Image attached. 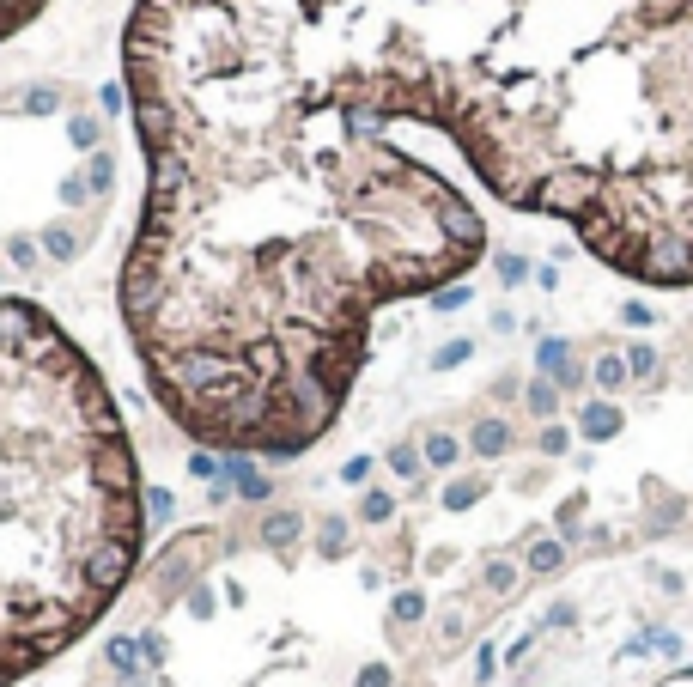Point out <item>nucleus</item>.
<instances>
[{
	"instance_id": "9",
	"label": "nucleus",
	"mask_w": 693,
	"mask_h": 687,
	"mask_svg": "<svg viewBox=\"0 0 693 687\" xmlns=\"http://www.w3.org/2000/svg\"><path fill=\"white\" fill-rule=\"evenodd\" d=\"M481 493H487V481H481V475H462V481H450V487H444V511H469Z\"/></svg>"
},
{
	"instance_id": "17",
	"label": "nucleus",
	"mask_w": 693,
	"mask_h": 687,
	"mask_svg": "<svg viewBox=\"0 0 693 687\" xmlns=\"http://www.w3.org/2000/svg\"><path fill=\"white\" fill-rule=\"evenodd\" d=\"M627 377H633V371H627L621 359H614V353H608V359H596V384H602V390H621Z\"/></svg>"
},
{
	"instance_id": "4",
	"label": "nucleus",
	"mask_w": 693,
	"mask_h": 687,
	"mask_svg": "<svg viewBox=\"0 0 693 687\" xmlns=\"http://www.w3.org/2000/svg\"><path fill=\"white\" fill-rule=\"evenodd\" d=\"M469 450H475V456H505V450H511V426H505L499 414L475 420V432H469Z\"/></svg>"
},
{
	"instance_id": "10",
	"label": "nucleus",
	"mask_w": 693,
	"mask_h": 687,
	"mask_svg": "<svg viewBox=\"0 0 693 687\" xmlns=\"http://www.w3.org/2000/svg\"><path fill=\"white\" fill-rule=\"evenodd\" d=\"M298 523H304L298 511H280V517H268V523H262V542H268V548H292Z\"/></svg>"
},
{
	"instance_id": "15",
	"label": "nucleus",
	"mask_w": 693,
	"mask_h": 687,
	"mask_svg": "<svg viewBox=\"0 0 693 687\" xmlns=\"http://www.w3.org/2000/svg\"><path fill=\"white\" fill-rule=\"evenodd\" d=\"M560 560H566V548H560V542H535L523 566H529V572H560Z\"/></svg>"
},
{
	"instance_id": "7",
	"label": "nucleus",
	"mask_w": 693,
	"mask_h": 687,
	"mask_svg": "<svg viewBox=\"0 0 693 687\" xmlns=\"http://www.w3.org/2000/svg\"><path fill=\"white\" fill-rule=\"evenodd\" d=\"M43 7H49V0H0V43H7L13 31H25Z\"/></svg>"
},
{
	"instance_id": "13",
	"label": "nucleus",
	"mask_w": 693,
	"mask_h": 687,
	"mask_svg": "<svg viewBox=\"0 0 693 687\" xmlns=\"http://www.w3.org/2000/svg\"><path fill=\"white\" fill-rule=\"evenodd\" d=\"M523 402H529V414H542V420H548V414L560 408V390L548 384V377H535V384L523 390Z\"/></svg>"
},
{
	"instance_id": "24",
	"label": "nucleus",
	"mask_w": 693,
	"mask_h": 687,
	"mask_svg": "<svg viewBox=\"0 0 693 687\" xmlns=\"http://www.w3.org/2000/svg\"><path fill=\"white\" fill-rule=\"evenodd\" d=\"M110 663L128 675V669H134V645H128V639H116V645H110ZM134 675H140V669H134Z\"/></svg>"
},
{
	"instance_id": "20",
	"label": "nucleus",
	"mask_w": 693,
	"mask_h": 687,
	"mask_svg": "<svg viewBox=\"0 0 693 687\" xmlns=\"http://www.w3.org/2000/svg\"><path fill=\"white\" fill-rule=\"evenodd\" d=\"M462 359H469V341H450V347L432 353V371H450V365H462Z\"/></svg>"
},
{
	"instance_id": "21",
	"label": "nucleus",
	"mask_w": 693,
	"mask_h": 687,
	"mask_svg": "<svg viewBox=\"0 0 693 687\" xmlns=\"http://www.w3.org/2000/svg\"><path fill=\"white\" fill-rule=\"evenodd\" d=\"M627 371H633V377H651V371H657V353H651V347H633V353H627Z\"/></svg>"
},
{
	"instance_id": "6",
	"label": "nucleus",
	"mask_w": 693,
	"mask_h": 687,
	"mask_svg": "<svg viewBox=\"0 0 693 687\" xmlns=\"http://www.w3.org/2000/svg\"><path fill=\"white\" fill-rule=\"evenodd\" d=\"M578 432H584V438H614V432H621V408L590 402V408L578 414Z\"/></svg>"
},
{
	"instance_id": "22",
	"label": "nucleus",
	"mask_w": 693,
	"mask_h": 687,
	"mask_svg": "<svg viewBox=\"0 0 693 687\" xmlns=\"http://www.w3.org/2000/svg\"><path fill=\"white\" fill-rule=\"evenodd\" d=\"M511 584H517V566L493 560V566H487V590H511Z\"/></svg>"
},
{
	"instance_id": "16",
	"label": "nucleus",
	"mask_w": 693,
	"mask_h": 687,
	"mask_svg": "<svg viewBox=\"0 0 693 687\" xmlns=\"http://www.w3.org/2000/svg\"><path fill=\"white\" fill-rule=\"evenodd\" d=\"M359 517H365V523H390V517H396V499H390V493H365V499H359Z\"/></svg>"
},
{
	"instance_id": "28",
	"label": "nucleus",
	"mask_w": 693,
	"mask_h": 687,
	"mask_svg": "<svg viewBox=\"0 0 693 687\" xmlns=\"http://www.w3.org/2000/svg\"><path fill=\"white\" fill-rule=\"evenodd\" d=\"M462 298H469V292H462V286H444V292H438L432 304H438V311H456V304H462Z\"/></svg>"
},
{
	"instance_id": "23",
	"label": "nucleus",
	"mask_w": 693,
	"mask_h": 687,
	"mask_svg": "<svg viewBox=\"0 0 693 687\" xmlns=\"http://www.w3.org/2000/svg\"><path fill=\"white\" fill-rule=\"evenodd\" d=\"M523 274H529V262H523V256H499V280H505V286H517Z\"/></svg>"
},
{
	"instance_id": "8",
	"label": "nucleus",
	"mask_w": 693,
	"mask_h": 687,
	"mask_svg": "<svg viewBox=\"0 0 693 687\" xmlns=\"http://www.w3.org/2000/svg\"><path fill=\"white\" fill-rule=\"evenodd\" d=\"M43 256H55V262H73L80 256V232H73V225H43Z\"/></svg>"
},
{
	"instance_id": "18",
	"label": "nucleus",
	"mask_w": 693,
	"mask_h": 687,
	"mask_svg": "<svg viewBox=\"0 0 693 687\" xmlns=\"http://www.w3.org/2000/svg\"><path fill=\"white\" fill-rule=\"evenodd\" d=\"M390 615H396L402 627H408V621H420V615H426V596H420V590H402V596H396V608H390Z\"/></svg>"
},
{
	"instance_id": "1",
	"label": "nucleus",
	"mask_w": 693,
	"mask_h": 687,
	"mask_svg": "<svg viewBox=\"0 0 693 687\" xmlns=\"http://www.w3.org/2000/svg\"><path fill=\"white\" fill-rule=\"evenodd\" d=\"M122 86L146 207L116 298L201 450L304 456L383 304L487 256L402 128L602 268L693 286V0H134Z\"/></svg>"
},
{
	"instance_id": "2",
	"label": "nucleus",
	"mask_w": 693,
	"mask_h": 687,
	"mask_svg": "<svg viewBox=\"0 0 693 687\" xmlns=\"http://www.w3.org/2000/svg\"><path fill=\"white\" fill-rule=\"evenodd\" d=\"M140 548V463L104 371L43 304L0 298V687L98 627Z\"/></svg>"
},
{
	"instance_id": "29",
	"label": "nucleus",
	"mask_w": 693,
	"mask_h": 687,
	"mask_svg": "<svg viewBox=\"0 0 693 687\" xmlns=\"http://www.w3.org/2000/svg\"><path fill=\"white\" fill-rule=\"evenodd\" d=\"M542 450H548V456H560V450H566V432H560V426H548V432H542Z\"/></svg>"
},
{
	"instance_id": "27",
	"label": "nucleus",
	"mask_w": 693,
	"mask_h": 687,
	"mask_svg": "<svg viewBox=\"0 0 693 687\" xmlns=\"http://www.w3.org/2000/svg\"><path fill=\"white\" fill-rule=\"evenodd\" d=\"M189 615H195V621L213 615V596H207V590H189Z\"/></svg>"
},
{
	"instance_id": "26",
	"label": "nucleus",
	"mask_w": 693,
	"mask_h": 687,
	"mask_svg": "<svg viewBox=\"0 0 693 687\" xmlns=\"http://www.w3.org/2000/svg\"><path fill=\"white\" fill-rule=\"evenodd\" d=\"M359 687H390V669H383V663H365V669H359Z\"/></svg>"
},
{
	"instance_id": "25",
	"label": "nucleus",
	"mask_w": 693,
	"mask_h": 687,
	"mask_svg": "<svg viewBox=\"0 0 693 687\" xmlns=\"http://www.w3.org/2000/svg\"><path fill=\"white\" fill-rule=\"evenodd\" d=\"M189 469H195V475H225V469H219V456H213V450H195V456H189Z\"/></svg>"
},
{
	"instance_id": "19",
	"label": "nucleus",
	"mask_w": 693,
	"mask_h": 687,
	"mask_svg": "<svg viewBox=\"0 0 693 687\" xmlns=\"http://www.w3.org/2000/svg\"><path fill=\"white\" fill-rule=\"evenodd\" d=\"M420 456H426V450H414V444H396V450H390V469L414 481V475H420Z\"/></svg>"
},
{
	"instance_id": "11",
	"label": "nucleus",
	"mask_w": 693,
	"mask_h": 687,
	"mask_svg": "<svg viewBox=\"0 0 693 687\" xmlns=\"http://www.w3.org/2000/svg\"><path fill=\"white\" fill-rule=\"evenodd\" d=\"M317 548H323L329 560L347 554V517H323V523H317Z\"/></svg>"
},
{
	"instance_id": "3",
	"label": "nucleus",
	"mask_w": 693,
	"mask_h": 687,
	"mask_svg": "<svg viewBox=\"0 0 693 687\" xmlns=\"http://www.w3.org/2000/svg\"><path fill=\"white\" fill-rule=\"evenodd\" d=\"M225 487L238 499H268V475L250 469V456H225Z\"/></svg>"
},
{
	"instance_id": "12",
	"label": "nucleus",
	"mask_w": 693,
	"mask_h": 687,
	"mask_svg": "<svg viewBox=\"0 0 693 687\" xmlns=\"http://www.w3.org/2000/svg\"><path fill=\"white\" fill-rule=\"evenodd\" d=\"M456 456H462V444H456L450 432H432V438H426V463H432V469H456Z\"/></svg>"
},
{
	"instance_id": "14",
	"label": "nucleus",
	"mask_w": 693,
	"mask_h": 687,
	"mask_svg": "<svg viewBox=\"0 0 693 687\" xmlns=\"http://www.w3.org/2000/svg\"><path fill=\"white\" fill-rule=\"evenodd\" d=\"M67 140H73V146H98V140H104V122L86 116V110H80V116H67Z\"/></svg>"
},
{
	"instance_id": "5",
	"label": "nucleus",
	"mask_w": 693,
	"mask_h": 687,
	"mask_svg": "<svg viewBox=\"0 0 693 687\" xmlns=\"http://www.w3.org/2000/svg\"><path fill=\"white\" fill-rule=\"evenodd\" d=\"M542 371H548V377H560L566 390H578V377H584V371H578V359L566 353V341H542Z\"/></svg>"
}]
</instances>
